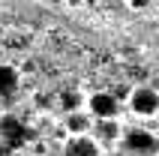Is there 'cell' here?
I'll return each mask as SVG.
<instances>
[{
	"label": "cell",
	"instance_id": "6da1fadb",
	"mask_svg": "<svg viewBox=\"0 0 159 156\" xmlns=\"http://www.w3.org/2000/svg\"><path fill=\"white\" fill-rule=\"evenodd\" d=\"M123 150L129 156H159V138L147 129L123 132Z\"/></svg>",
	"mask_w": 159,
	"mask_h": 156
},
{
	"label": "cell",
	"instance_id": "7a4b0ae2",
	"mask_svg": "<svg viewBox=\"0 0 159 156\" xmlns=\"http://www.w3.org/2000/svg\"><path fill=\"white\" fill-rule=\"evenodd\" d=\"M117 111H120V102L111 90H96V93L87 96V114L96 117V120H114Z\"/></svg>",
	"mask_w": 159,
	"mask_h": 156
},
{
	"label": "cell",
	"instance_id": "3957f363",
	"mask_svg": "<svg viewBox=\"0 0 159 156\" xmlns=\"http://www.w3.org/2000/svg\"><path fill=\"white\" fill-rule=\"evenodd\" d=\"M129 108L138 117H153L159 111V93L153 87H132L129 93Z\"/></svg>",
	"mask_w": 159,
	"mask_h": 156
},
{
	"label": "cell",
	"instance_id": "277c9868",
	"mask_svg": "<svg viewBox=\"0 0 159 156\" xmlns=\"http://www.w3.org/2000/svg\"><path fill=\"white\" fill-rule=\"evenodd\" d=\"M63 156H99V141L93 135H72L63 147Z\"/></svg>",
	"mask_w": 159,
	"mask_h": 156
},
{
	"label": "cell",
	"instance_id": "5b68a950",
	"mask_svg": "<svg viewBox=\"0 0 159 156\" xmlns=\"http://www.w3.org/2000/svg\"><path fill=\"white\" fill-rule=\"evenodd\" d=\"M120 120H93V138L99 144H111L120 138Z\"/></svg>",
	"mask_w": 159,
	"mask_h": 156
},
{
	"label": "cell",
	"instance_id": "8992f818",
	"mask_svg": "<svg viewBox=\"0 0 159 156\" xmlns=\"http://www.w3.org/2000/svg\"><path fill=\"white\" fill-rule=\"evenodd\" d=\"M24 138V129H21V123L15 117H0V141H3V147H12V144H21Z\"/></svg>",
	"mask_w": 159,
	"mask_h": 156
},
{
	"label": "cell",
	"instance_id": "52a82bcc",
	"mask_svg": "<svg viewBox=\"0 0 159 156\" xmlns=\"http://www.w3.org/2000/svg\"><path fill=\"white\" fill-rule=\"evenodd\" d=\"M66 129H69V135H87L90 129H93V120H90L87 111H75V114H66Z\"/></svg>",
	"mask_w": 159,
	"mask_h": 156
},
{
	"label": "cell",
	"instance_id": "ba28073f",
	"mask_svg": "<svg viewBox=\"0 0 159 156\" xmlns=\"http://www.w3.org/2000/svg\"><path fill=\"white\" fill-rule=\"evenodd\" d=\"M18 90V72L6 63H0V102L9 99V96Z\"/></svg>",
	"mask_w": 159,
	"mask_h": 156
},
{
	"label": "cell",
	"instance_id": "9c48e42d",
	"mask_svg": "<svg viewBox=\"0 0 159 156\" xmlns=\"http://www.w3.org/2000/svg\"><path fill=\"white\" fill-rule=\"evenodd\" d=\"M63 108H66V111L69 114H75V111H81V102L87 105V99H81V93H75V90H72V93H63Z\"/></svg>",
	"mask_w": 159,
	"mask_h": 156
},
{
	"label": "cell",
	"instance_id": "30bf717a",
	"mask_svg": "<svg viewBox=\"0 0 159 156\" xmlns=\"http://www.w3.org/2000/svg\"><path fill=\"white\" fill-rule=\"evenodd\" d=\"M0 156H3V141H0Z\"/></svg>",
	"mask_w": 159,
	"mask_h": 156
}]
</instances>
